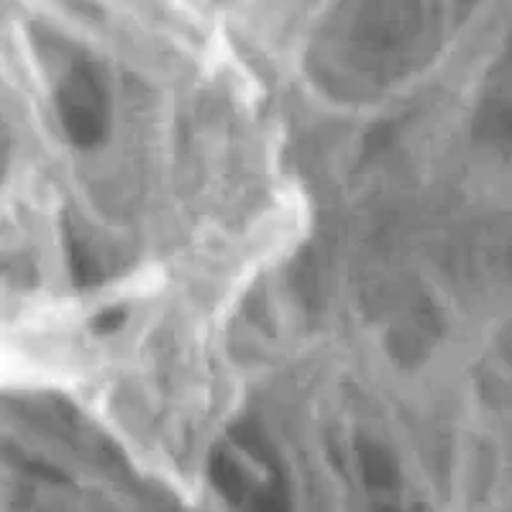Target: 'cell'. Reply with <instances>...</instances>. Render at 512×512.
<instances>
[{
  "mask_svg": "<svg viewBox=\"0 0 512 512\" xmlns=\"http://www.w3.org/2000/svg\"><path fill=\"white\" fill-rule=\"evenodd\" d=\"M64 128L77 146H93L105 134V103L98 77L88 67H77L59 93Z\"/></svg>",
  "mask_w": 512,
  "mask_h": 512,
  "instance_id": "cell-1",
  "label": "cell"
},
{
  "mask_svg": "<svg viewBox=\"0 0 512 512\" xmlns=\"http://www.w3.org/2000/svg\"><path fill=\"white\" fill-rule=\"evenodd\" d=\"M210 477H213V482L218 484V489H221L228 500L236 502L244 497L246 492L244 477H241L239 466L233 464L228 456H221V454L213 456V461H210Z\"/></svg>",
  "mask_w": 512,
  "mask_h": 512,
  "instance_id": "cell-2",
  "label": "cell"
},
{
  "mask_svg": "<svg viewBox=\"0 0 512 512\" xmlns=\"http://www.w3.org/2000/svg\"><path fill=\"white\" fill-rule=\"evenodd\" d=\"M361 464H364V474L372 484H390L392 482V461L390 456L379 451L377 446H367L361 451Z\"/></svg>",
  "mask_w": 512,
  "mask_h": 512,
  "instance_id": "cell-3",
  "label": "cell"
},
{
  "mask_svg": "<svg viewBox=\"0 0 512 512\" xmlns=\"http://www.w3.org/2000/svg\"><path fill=\"white\" fill-rule=\"evenodd\" d=\"M67 246H70V264H72V274H75V280L80 282V285H93V282L98 280V269H95L93 259L88 256V251L82 249V246L77 244L72 236H70V241H67Z\"/></svg>",
  "mask_w": 512,
  "mask_h": 512,
  "instance_id": "cell-4",
  "label": "cell"
},
{
  "mask_svg": "<svg viewBox=\"0 0 512 512\" xmlns=\"http://www.w3.org/2000/svg\"><path fill=\"white\" fill-rule=\"evenodd\" d=\"M118 323H123V310L121 308L108 310V313H103L98 320H95V326L103 328V331H113Z\"/></svg>",
  "mask_w": 512,
  "mask_h": 512,
  "instance_id": "cell-5",
  "label": "cell"
}]
</instances>
